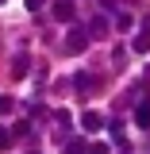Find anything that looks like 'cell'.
I'll return each mask as SVG.
<instances>
[{
    "instance_id": "6da1fadb",
    "label": "cell",
    "mask_w": 150,
    "mask_h": 154,
    "mask_svg": "<svg viewBox=\"0 0 150 154\" xmlns=\"http://www.w3.org/2000/svg\"><path fill=\"white\" fill-rule=\"evenodd\" d=\"M85 46H89V31H85V27H73V31L66 35V54H81Z\"/></svg>"
},
{
    "instance_id": "7a4b0ae2",
    "label": "cell",
    "mask_w": 150,
    "mask_h": 154,
    "mask_svg": "<svg viewBox=\"0 0 150 154\" xmlns=\"http://www.w3.org/2000/svg\"><path fill=\"white\" fill-rule=\"evenodd\" d=\"M135 123H139L142 131H150V100H139V104H135Z\"/></svg>"
},
{
    "instance_id": "3957f363",
    "label": "cell",
    "mask_w": 150,
    "mask_h": 154,
    "mask_svg": "<svg viewBox=\"0 0 150 154\" xmlns=\"http://www.w3.org/2000/svg\"><path fill=\"white\" fill-rule=\"evenodd\" d=\"M81 127H85V131H100V127H104V116L100 112H85L81 116Z\"/></svg>"
},
{
    "instance_id": "277c9868",
    "label": "cell",
    "mask_w": 150,
    "mask_h": 154,
    "mask_svg": "<svg viewBox=\"0 0 150 154\" xmlns=\"http://www.w3.org/2000/svg\"><path fill=\"white\" fill-rule=\"evenodd\" d=\"M131 50H135V54H146V50H150V31H146V27H139V35H135V46H131Z\"/></svg>"
},
{
    "instance_id": "5b68a950",
    "label": "cell",
    "mask_w": 150,
    "mask_h": 154,
    "mask_svg": "<svg viewBox=\"0 0 150 154\" xmlns=\"http://www.w3.org/2000/svg\"><path fill=\"white\" fill-rule=\"evenodd\" d=\"M104 35H108V19H104V16H96L93 23H89V38H104Z\"/></svg>"
},
{
    "instance_id": "8992f818",
    "label": "cell",
    "mask_w": 150,
    "mask_h": 154,
    "mask_svg": "<svg viewBox=\"0 0 150 154\" xmlns=\"http://www.w3.org/2000/svg\"><path fill=\"white\" fill-rule=\"evenodd\" d=\"M54 16L58 19H73V0H58V4H54Z\"/></svg>"
},
{
    "instance_id": "52a82bcc",
    "label": "cell",
    "mask_w": 150,
    "mask_h": 154,
    "mask_svg": "<svg viewBox=\"0 0 150 154\" xmlns=\"http://www.w3.org/2000/svg\"><path fill=\"white\" fill-rule=\"evenodd\" d=\"M73 81H77V93H93V89H96V85H93V77H89V73H77Z\"/></svg>"
},
{
    "instance_id": "ba28073f",
    "label": "cell",
    "mask_w": 150,
    "mask_h": 154,
    "mask_svg": "<svg viewBox=\"0 0 150 154\" xmlns=\"http://www.w3.org/2000/svg\"><path fill=\"white\" fill-rule=\"evenodd\" d=\"M115 27H119V31H131V27H135V16H127V12L115 16Z\"/></svg>"
},
{
    "instance_id": "9c48e42d",
    "label": "cell",
    "mask_w": 150,
    "mask_h": 154,
    "mask_svg": "<svg viewBox=\"0 0 150 154\" xmlns=\"http://www.w3.org/2000/svg\"><path fill=\"white\" fill-rule=\"evenodd\" d=\"M27 66H31V62H27V54L16 58V62H12V73H27Z\"/></svg>"
},
{
    "instance_id": "30bf717a",
    "label": "cell",
    "mask_w": 150,
    "mask_h": 154,
    "mask_svg": "<svg viewBox=\"0 0 150 154\" xmlns=\"http://www.w3.org/2000/svg\"><path fill=\"white\" fill-rule=\"evenodd\" d=\"M8 146H12V131H4V127H0V150H8Z\"/></svg>"
},
{
    "instance_id": "8fae6325",
    "label": "cell",
    "mask_w": 150,
    "mask_h": 154,
    "mask_svg": "<svg viewBox=\"0 0 150 154\" xmlns=\"http://www.w3.org/2000/svg\"><path fill=\"white\" fill-rule=\"evenodd\" d=\"M89 154H108V146H104V143H93V146H89Z\"/></svg>"
},
{
    "instance_id": "7c38bea8",
    "label": "cell",
    "mask_w": 150,
    "mask_h": 154,
    "mask_svg": "<svg viewBox=\"0 0 150 154\" xmlns=\"http://www.w3.org/2000/svg\"><path fill=\"white\" fill-rule=\"evenodd\" d=\"M42 4H46V0H27V12H38Z\"/></svg>"
},
{
    "instance_id": "4fadbf2b",
    "label": "cell",
    "mask_w": 150,
    "mask_h": 154,
    "mask_svg": "<svg viewBox=\"0 0 150 154\" xmlns=\"http://www.w3.org/2000/svg\"><path fill=\"white\" fill-rule=\"evenodd\" d=\"M0 112H12V100L8 96H0Z\"/></svg>"
},
{
    "instance_id": "5bb4252c",
    "label": "cell",
    "mask_w": 150,
    "mask_h": 154,
    "mask_svg": "<svg viewBox=\"0 0 150 154\" xmlns=\"http://www.w3.org/2000/svg\"><path fill=\"white\" fill-rule=\"evenodd\" d=\"M119 154H127V146H123V150H119Z\"/></svg>"
},
{
    "instance_id": "9a60e30c",
    "label": "cell",
    "mask_w": 150,
    "mask_h": 154,
    "mask_svg": "<svg viewBox=\"0 0 150 154\" xmlns=\"http://www.w3.org/2000/svg\"><path fill=\"white\" fill-rule=\"evenodd\" d=\"M27 154H38V150H27Z\"/></svg>"
},
{
    "instance_id": "2e32d148",
    "label": "cell",
    "mask_w": 150,
    "mask_h": 154,
    "mask_svg": "<svg viewBox=\"0 0 150 154\" xmlns=\"http://www.w3.org/2000/svg\"><path fill=\"white\" fill-rule=\"evenodd\" d=\"M0 4H4V0H0Z\"/></svg>"
}]
</instances>
